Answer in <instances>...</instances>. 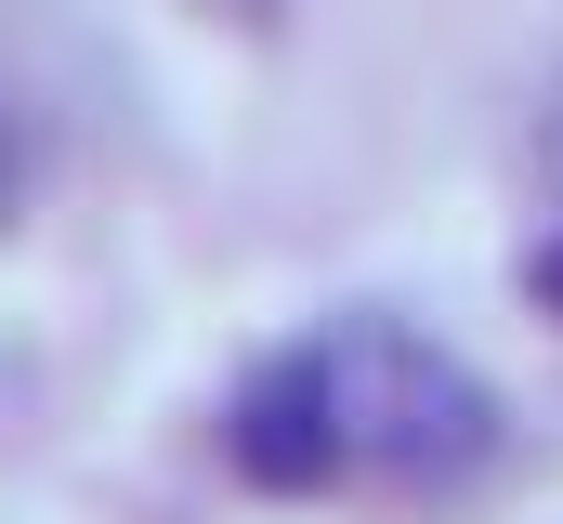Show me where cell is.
I'll list each match as a JSON object with an SVG mask.
<instances>
[{
  "instance_id": "obj_2",
  "label": "cell",
  "mask_w": 563,
  "mask_h": 524,
  "mask_svg": "<svg viewBox=\"0 0 563 524\" xmlns=\"http://www.w3.org/2000/svg\"><path fill=\"white\" fill-rule=\"evenodd\" d=\"M223 459H236V485H263V499H328V485H354L341 354H328V341L263 354V368L236 381V406H223Z\"/></svg>"
},
{
  "instance_id": "obj_1",
  "label": "cell",
  "mask_w": 563,
  "mask_h": 524,
  "mask_svg": "<svg viewBox=\"0 0 563 524\" xmlns=\"http://www.w3.org/2000/svg\"><path fill=\"white\" fill-rule=\"evenodd\" d=\"M328 354H341V406H354V472L432 499V485H459V472L498 459V393L472 381L445 341L394 328V315H354V328H328Z\"/></svg>"
},
{
  "instance_id": "obj_5",
  "label": "cell",
  "mask_w": 563,
  "mask_h": 524,
  "mask_svg": "<svg viewBox=\"0 0 563 524\" xmlns=\"http://www.w3.org/2000/svg\"><path fill=\"white\" fill-rule=\"evenodd\" d=\"M223 13H236V26H276V0H223Z\"/></svg>"
},
{
  "instance_id": "obj_3",
  "label": "cell",
  "mask_w": 563,
  "mask_h": 524,
  "mask_svg": "<svg viewBox=\"0 0 563 524\" xmlns=\"http://www.w3.org/2000/svg\"><path fill=\"white\" fill-rule=\"evenodd\" d=\"M26 184H40V131H26V106H13V79H0V223L26 210Z\"/></svg>"
},
{
  "instance_id": "obj_4",
  "label": "cell",
  "mask_w": 563,
  "mask_h": 524,
  "mask_svg": "<svg viewBox=\"0 0 563 524\" xmlns=\"http://www.w3.org/2000/svg\"><path fill=\"white\" fill-rule=\"evenodd\" d=\"M538 184H551V223H563V92H551V119H538Z\"/></svg>"
}]
</instances>
